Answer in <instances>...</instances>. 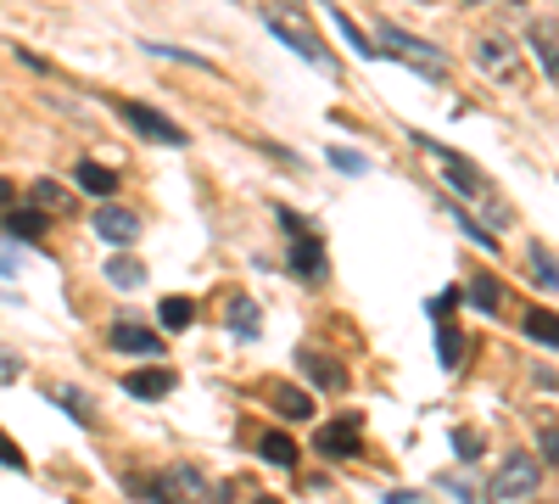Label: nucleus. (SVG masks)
Returning <instances> with one entry per match:
<instances>
[{
  "mask_svg": "<svg viewBox=\"0 0 559 504\" xmlns=\"http://www.w3.org/2000/svg\"><path fill=\"white\" fill-rule=\"evenodd\" d=\"M258 7H263V23L274 28L280 45H292L302 62H313V68H324V73H342V68L331 62V51H324V39L308 28V12L297 7V0H258Z\"/></svg>",
  "mask_w": 559,
  "mask_h": 504,
  "instance_id": "nucleus-1",
  "label": "nucleus"
},
{
  "mask_svg": "<svg viewBox=\"0 0 559 504\" xmlns=\"http://www.w3.org/2000/svg\"><path fill=\"white\" fill-rule=\"evenodd\" d=\"M376 57H397L403 68H414V73H426V79H448V57L437 51V45H426V39H414L408 28H397V23H376Z\"/></svg>",
  "mask_w": 559,
  "mask_h": 504,
  "instance_id": "nucleus-2",
  "label": "nucleus"
},
{
  "mask_svg": "<svg viewBox=\"0 0 559 504\" xmlns=\"http://www.w3.org/2000/svg\"><path fill=\"white\" fill-rule=\"evenodd\" d=\"M471 57H476V68H481L492 84H515V79L526 73V57H521L515 34H503V28H481V34L471 39Z\"/></svg>",
  "mask_w": 559,
  "mask_h": 504,
  "instance_id": "nucleus-3",
  "label": "nucleus"
},
{
  "mask_svg": "<svg viewBox=\"0 0 559 504\" xmlns=\"http://www.w3.org/2000/svg\"><path fill=\"white\" fill-rule=\"evenodd\" d=\"M157 504H224L229 499V488L224 482H213V477H202L197 466H174V471H163L157 477V488H146Z\"/></svg>",
  "mask_w": 559,
  "mask_h": 504,
  "instance_id": "nucleus-4",
  "label": "nucleus"
},
{
  "mask_svg": "<svg viewBox=\"0 0 559 504\" xmlns=\"http://www.w3.org/2000/svg\"><path fill=\"white\" fill-rule=\"evenodd\" d=\"M537 488H543V471H537L532 454H509L498 466V477L487 482V504H526Z\"/></svg>",
  "mask_w": 559,
  "mask_h": 504,
  "instance_id": "nucleus-5",
  "label": "nucleus"
},
{
  "mask_svg": "<svg viewBox=\"0 0 559 504\" xmlns=\"http://www.w3.org/2000/svg\"><path fill=\"white\" fill-rule=\"evenodd\" d=\"M112 113L134 129V134H146V141H163V146H185V129L174 124V118H163L157 107H146V102H112Z\"/></svg>",
  "mask_w": 559,
  "mask_h": 504,
  "instance_id": "nucleus-6",
  "label": "nucleus"
},
{
  "mask_svg": "<svg viewBox=\"0 0 559 504\" xmlns=\"http://www.w3.org/2000/svg\"><path fill=\"white\" fill-rule=\"evenodd\" d=\"M280 224L297 236V242H292V269L308 274V281H319V274H324V242H319V231H308L292 208H280Z\"/></svg>",
  "mask_w": 559,
  "mask_h": 504,
  "instance_id": "nucleus-7",
  "label": "nucleus"
},
{
  "mask_svg": "<svg viewBox=\"0 0 559 504\" xmlns=\"http://www.w3.org/2000/svg\"><path fill=\"white\" fill-rule=\"evenodd\" d=\"M414 141L419 146H426L437 163H442V174H448V186L459 191V197H492L487 191V179H481V168H471V163H464L459 152H448V146H437V141H426V134H414Z\"/></svg>",
  "mask_w": 559,
  "mask_h": 504,
  "instance_id": "nucleus-8",
  "label": "nucleus"
},
{
  "mask_svg": "<svg viewBox=\"0 0 559 504\" xmlns=\"http://www.w3.org/2000/svg\"><path fill=\"white\" fill-rule=\"evenodd\" d=\"M107 348H118V353H163V337L152 326H134V319H112Z\"/></svg>",
  "mask_w": 559,
  "mask_h": 504,
  "instance_id": "nucleus-9",
  "label": "nucleus"
},
{
  "mask_svg": "<svg viewBox=\"0 0 559 504\" xmlns=\"http://www.w3.org/2000/svg\"><path fill=\"white\" fill-rule=\"evenodd\" d=\"M297 364H302V376H308L313 387H331V392H342V387H347V371H342L336 359H324L319 348H302V353H297Z\"/></svg>",
  "mask_w": 559,
  "mask_h": 504,
  "instance_id": "nucleus-10",
  "label": "nucleus"
},
{
  "mask_svg": "<svg viewBox=\"0 0 559 504\" xmlns=\"http://www.w3.org/2000/svg\"><path fill=\"white\" fill-rule=\"evenodd\" d=\"M96 236L129 247V242L140 236V213H129V208H96Z\"/></svg>",
  "mask_w": 559,
  "mask_h": 504,
  "instance_id": "nucleus-11",
  "label": "nucleus"
},
{
  "mask_svg": "<svg viewBox=\"0 0 559 504\" xmlns=\"http://www.w3.org/2000/svg\"><path fill=\"white\" fill-rule=\"evenodd\" d=\"M526 39H532V51L543 57V68H548V79L559 84V28H554L548 17H532V23H526Z\"/></svg>",
  "mask_w": 559,
  "mask_h": 504,
  "instance_id": "nucleus-12",
  "label": "nucleus"
},
{
  "mask_svg": "<svg viewBox=\"0 0 559 504\" xmlns=\"http://www.w3.org/2000/svg\"><path fill=\"white\" fill-rule=\"evenodd\" d=\"M123 387H129L134 398H168V392L179 387V376H174V371H134Z\"/></svg>",
  "mask_w": 559,
  "mask_h": 504,
  "instance_id": "nucleus-13",
  "label": "nucleus"
},
{
  "mask_svg": "<svg viewBox=\"0 0 559 504\" xmlns=\"http://www.w3.org/2000/svg\"><path fill=\"white\" fill-rule=\"evenodd\" d=\"M526 337L532 342H543V348H559V314H548V308H526Z\"/></svg>",
  "mask_w": 559,
  "mask_h": 504,
  "instance_id": "nucleus-14",
  "label": "nucleus"
},
{
  "mask_svg": "<svg viewBox=\"0 0 559 504\" xmlns=\"http://www.w3.org/2000/svg\"><path fill=\"white\" fill-rule=\"evenodd\" d=\"M274 409H280L286 421H308V415H313V398H308L302 387H280V392H274Z\"/></svg>",
  "mask_w": 559,
  "mask_h": 504,
  "instance_id": "nucleus-15",
  "label": "nucleus"
},
{
  "mask_svg": "<svg viewBox=\"0 0 559 504\" xmlns=\"http://www.w3.org/2000/svg\"><path fill=\"white\" fill-rule=\"evenodd\" d=\"M319 448H324V454H358V426H353V421L324 426V432H319Z\"/></svg>",
  "mask_w": 559,
  "mask_h": 504,
  "instance_id": "nucleus-16",
  "label": "nucleus"
},
{
  "mask_svg": "<svg viewBox=\"0 0 559 504\" xmlns=\"http://www.w3.org/2000/svg\"><path fill=\"white\" fill-rule=\"evenodd\" d=\"M258 326H263L258 308L247 297H229V331H236V337H258Z\"/></svg>",
  "mask_w": 559,
  "mask_h": 504,
  "instance_id": "nucleus-17",
  "label": "nucleus"
},
{
  "mask_svg": "<svg viewBox=\"0 0 559 504\" xmlns=\"http://www.w3.org/2000/svg\"><path fill=\"white\" fill-rule=\"evenodd\" d=\"M471 297H476L481 314H498V308H503V286L492 281V274H476V281H471Z\"/></svg>",
  "mask_w": 559,
  "mask_h": 504,
  "instance_id": "nucleus-18",
  "label": "nucleus"
},
{
  "mask_svg": "<svg viewBox=\"0 0 559 504\" xmlns=\"http://www.w3.org/2000/svg\"><path fill=\"white\" fill-rule=\"evenodd\" d=\"M191 319H197V303L191 297H163V326L168 331H185Z\"/></svg>",
  "mask_w": 559,
  "mask_h": 504,
  "instance_id": "nucleus-19",
  "label": "nucleus"
},
{
  "mask_svg": "<svg viewBox=\"0 0 559 504\" xmlns=\"http://www.w3.org/2000/svg\"><path fill=\"white\" fill-rule=\"evenodd\" d=\"M79 186H84L90 197H112V174H107L102 163H79Z\"/></svg>",
  "mask_w": 559,
  "mask_h": 504,
  "instance_id": "nucleus-20",
  "label": "nucleus"
},
{
  "mask_svg": "<svg viewBox=\"0 0 559 504\" xmlns=\"http://www.w3.org/2000/svg\"><path fill=\"white\" fill-rule=\"evenodd\" d=\"M263 460H274V466H297V443H292L286 432H269V437H263Z\"/></svg>",
  "mask_w": 559,
  "mask_h": 504,
  "instance_id": "nucleus-21",
  "label": "nucleus"
},
{
  "mask_svg": "<svg viewBox=\"0 0 559 504\" xmlns=\"http://www.w3.org/2000/svg\"><path fill=\"white\" fill-rule=\"evenodd\" d=\"M331 23H336V28L347 34V45H353L358 57H376V45H369V34H364V28H358V23H353L347 12H336V7H331Z\"/></svg>",
  "mask_w": 559,
  "mask_h": 504,
  "instance_id": "nucleus-22",
  "label": "nucleus"
},
{
  "mask_svg": "<svg viewBox=\"0 0 559 504\" xmlns=\"http://www.w3.org/2000/svg\"><path fill=\"white\" fill-rule=\"evenodd\" d=\"M107 274H112V286H140V281H146L140 258H112V263H107Z\"/></svg>",
  "mask_w": 559,
  "mask_h": 504,
  "instance_id": "nucleus-23",
  "label": "nucleus"
},
{
  "mask_svg": "<svg viewBox=\"0 0 559 504\" xmlns=\"http://www.w3.org/2000/svg\"><path fill=\"white\" fill-rule=\"evenodd\" d=\"M453 219H459V231L471 236V242H476L481 253H492V231H481V224H476V213H471V208H453Z\"/></svg>",
  "mask_w": 559,
  "mask_h": 504,
  "instance_id": "nucleus-24",
  "label": "nucleus"
},
{
  "mask_svg": "<svg viewBox=\"0 0 559 504\" xmlns=\"http://www.w3.org/2000/svg\"><path fill=\"white\" fill-rule=\"evenodd\" d=\"M7 231L34 242V236H45V213H7Z\"/></svg>",
  "mask_w": 559,
  "mask_h": 504,
  "instance_id": "nucleus-25",
  "label": "nucleus"
},
{
  "mask_svg": "<svg viewBox=\"0 0 559 504\" xmlns=\"http://www.w3.org/2000/svg\"><path fill=\"white\" fill-rule=\"evenodd\" d=\"M51 398H57L62 409H73L79 421H96V409H90V398H84V392H73V387H51Z\"/></svg>",
  "mask_w": 559,
  "mask_h": 504,
  "instance_id": "nucleus-26",
  "label": "nucleus"
},
{
  "mask_svg": "<svg viewBox=\"0 0 559 504\" xmlns=\"http://www.w3.org/2000/svg\"><path fill=\"white\" fill-rule=\"evenodd\" d=\"M453 454H459V460H481V432L453 426Z\"/></svg>",
  "mask_w": 559,
  "mask_h": 504,
  "instance_id": "nucleus-27",
  "label": "nucleus"
},
{
  "mask_svg": "<svg viewBox=\"0 0 559 504\" xmlns=\"http://www.w3.org/2000/svg\"><path fill=\"white\" fill-rule=\"evenodd\" d=\"M526 263H532V274L543 286H559V269L548 263V247H526Z\"/></svg>",
  "mask_w": 559,
  "mask_h": 504,
  "instance_id": "nucleus-28",
  "label": "nucleus"
},
{
  "mask_svg": "<svg viewBox=\"0 0 559 504\" xmlns=\"http://www.w3.org/2000/svg\"><path fill=\"white\" fill-rule=\"evenodd\" d=\"M34 202H39V208H45V213H57V208H62V202H68V191H62V186H57V179H39V186H34Z\"/></svg>",
  "mask_w": 559,
  "mask_h": 504,
  "instance_id": "nucleus-29",
  "label": "nucleus"
},
{
  "mask_svg": "<svg viewBox=\"0 0 559 504\" xmlns=\"http://www.w3.org/2000/svg\"><path fill=\"white\" fill-rule=\"evenodd\" d=\"M331 163H336V168H342V174H353V179H358V174H364V168H369V163H364V152H347V146H342V152H336V146H331Z\"/></svg>",
  "mask_w": 559,
  "mask_h": 504,
  "instance_id": "nucleus-30",
  "label": "nucleus"
},
{
  "mask_svg": "<svg viewBox=\"0 0 559 504\" xmlns=\"http://www.w3.org/2000/svg\"><path fill=\"white\" fill-rule=\"evenodd\" d=\"M437 342H442V364L453 371V364H459V331H453V326H442V331H437Z\"/></svg>",
  "mask_w": 559,
  "mask_h": 504,
  "instance_id": "nucleus-31",
  "label": "nucleus"
},
{
  "mask_svg": "<svg viewBox=\"0 0 559 504\" xmlns=\"http://www.w3.org/2000/svg\"><path fill=\"white\" fill-rule=\"evenodd\" d=\"M0 466H12V471H23V448L7 437V432H0Z\"/></svg>",
  "mask_w": 559,
  "mask_h": 504,
  "instance_id": "nucleus-32",
  "label": "nucleus"
},
{
  "mask_svg": "<svg viewBox=\"0 0 559 504\" xmlns=\"http://www.w3.org/2000/svg\"><path fill=\"white\" fill-rule=\"evenodd\" d=\"M17 376H23V359L17 353H0V387H12Z\"/></svg>",
  "mask_w": 559,
  "mask_h": 504,
  "instance_id": "nucleus-33",
  "label": "nucleus"
},
{
  "mask_svg": "<svg viewBox=\"0 0 559 504\" xmlns=\"http://www.w3.org/2000/svg\"><path fill=\"white\" fill-rule=\"evenodd\" d=\"M537 443H543V460H554V466H559V426H543V432H537Z\"/></svg>",
  "mask_w": 559,
  "mask_h": 504,
  "instance_id": "nucleus-34",
  "label": "nucleus"
},
{
  "mask_svg": "<svg viewBox=\"0 0 559 504\" xmlns=\"http://www.w3.org/2000/svg\"><path fill=\"white\" fill-rule=\"evenodd\" d=\"M12 197H17V191H12V179H0V208H7Z\"/></svg>",
  "mask_w": 559,
  "mask_h": 504,
  "instance_id": "nucleus-35",
  "label": "nucleus"
},
{
  "mask_svg": "<svg viewBox=\"0 0 559 504\" xmlns=\"http://www.w3.org/2000/svg\"><path fill=\"white\" fill-rule=\"evenodd\" d=\"M258 504H280V499H258Z\"/></svg>",
  "mask_w": 559,
  "mask_h": 504,
  "instance_id": "nucleus-36",
  "label": "nucleus"
},
{
  "mask_svg": "<svg viewBox=\"0 0 559 504\" xmlns=\"http://www.w3.org/2000/svg\"><path fill=\"white\" fill-rule=\"evenodd\" d=\"M471 7H487V0H471Z\"/></svg>",
  "mask_w": 559,
  "mask_h": 504,
  "instance_id": "nucleus-37",
  "label": "nucleus"
}]
</instances>
